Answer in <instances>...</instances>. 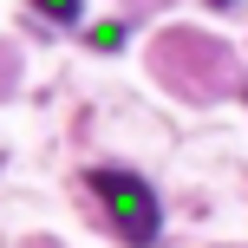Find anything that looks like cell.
Instances as JSON below:
<instances>
[{"instance_id": "obj_1", "label": "cell", "mask_w": 248, "mask_h": 248, "mask_svg": "<svg viewBox=\"0 0 248 248\" xmlns=\"http://www.w3.org/2000/svg\"><path fill=\"white\" fill-rule=\"evenodd\" d=\"M92 189H98V202H105V222H111L131 248H150L163 235L157 189H150L137 170H92Z\"/></svg>"}, {"instance_id": "obj_2", "label": "cell", "mask_w": 248, "mask_h": 248, "mask_svg": "<svg viewBox=\"0 0 248 248\" xmlns=\"http://www.w3.org/2000/svg\"><path fill=\"white\" fill-rule=\"evenodd\" d=\"M33 13H46V20L72 26V20H78V0H33Z\"/></svg>"}, {"instance_id": "obj_3", "label": "cell", "mask_w": 248, "mask_h": 248, "mask_svg": "<svg viewBox=\"0 0 248 248\" xmlns=\"http://www.w3.org/2000/svg\"><path fill=\"white\" fill-rule=\"evenodd\" d=\"M92 46H98V52H111V46H124V26H118V20L92 26Z\"/></svg>"}, {"instance_id": "obj_4", "label": "cell", "mask_w": 248, "mask_h": 248, "mask_svg": "<svg viewBox=\"0 0 248 248\" xmlns=\"http://www.w3.org/2000/svg\"><path fill=\"white\" fill-rule=\"evenodd\" d=\"M209 7H235V0H209Z\"/></svg>"}]
</instances>
